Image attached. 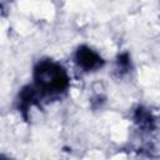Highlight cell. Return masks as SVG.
<instances>
[{
	"instance_id": "3",
	"label": "cell",
	"mask_w": 160,
	"mask_h": 160,
	"mask_svg": "<svg viewBox=\"0 0 160 160\" xmlns=\"http://www.w3.org/2000/svg\"><path fill=\"white\" fill-rule=\"evenodd\" d=\"M135 120H136V122L139 124V126H141L142 129L150 130V129L154 128L155 120H154L152 115H151L148 110H145V109H139V110L136 111Z\"/></svg>"
},
{
	"instance_id": "1",
	"label": "cell",
	"mask_w": 160,
	"mask_h": 160,
	"mask_svg": "<svg viewBox=\"0 0 160 160\" xmlns=\"http://www.w3.org/2000/svg\"><path fill=\"white\" fill-rule=\"evenodd\" d=\"M36 88L45 94H59L66 90L69 78L66 71L56 62L45 60L38 64L34 71Z\"/></svg>"
},
{
	"instance_id": "2",
	"label": "cell",
	"mask_w": 160,
	"mask_h": 160,
	"mask_svg": "<svg viewBox=\"0 0 160 160\" xmlns=\"http://www.w3.org/2000/svg\"><path fill=\"white\" fill-rule=\"evenodd\" d=\"M76 62L80 68H82L85 71L96 70L102 66L104 61L100 58L99 54H96L94 50H91L88 46H80L75 55Z\"/></svg>"
}]
</instances>
